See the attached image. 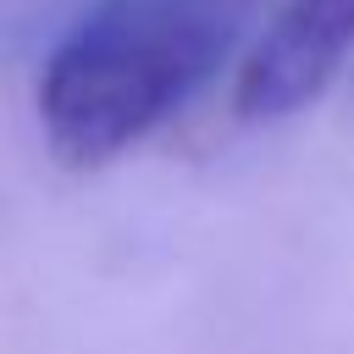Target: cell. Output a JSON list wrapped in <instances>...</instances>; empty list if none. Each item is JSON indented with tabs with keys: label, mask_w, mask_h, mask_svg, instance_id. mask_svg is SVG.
<instances>
[{
	"label": "cell",
	"mask_w": 354,
	"mask_h": 354,
	"mask_svg": "<svg viewBox=\"0 0 354 354\" xmlns=\"http://www.w3.org/2000/svg\"><path fill=\"white\" fill-rule=\"evenodd\" d=\"M354 44V0H282L232 77L243 122H277L310 105Z\"/></svg>",
	"instance_id": "cell-2"
},
{
	"label": "cell",
	"mask_w": 354,
	"mask_h": 354,
	"mask_svg": "<svg viewBox=\"0 0 354 354\" xmlns=\"http://www.w3.org/2000/svg\"><path fill=\"white\" fill-rule=\"evenodd\" d=\"M260 0H94L44 55L39 127L61 166H105L177 105L243 39Z\"/></svg>",
	"instance_id": "cell-1"
}]
</instances>
